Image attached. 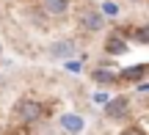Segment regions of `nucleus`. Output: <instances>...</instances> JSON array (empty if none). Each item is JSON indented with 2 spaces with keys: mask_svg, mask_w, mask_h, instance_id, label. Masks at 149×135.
<instances>
[{
  "mask_svg": "<svg viewBox=\"0 0 149 135\" xmlns=\"http://www.w3.org/2000/svg\"><path fill=\"white\" fill-rule=\"evenodd\" d=\"M14 113L19 116L22 121H39L42 113H44V108H42V102H36V99H19L17 108H14Z\"/></svg>",
  "mask_w": 149,
  "mask_h": 135,
  "instance_id": "nucleus-1",
  "label": "nucleus"
},
{
  "mask_svg": "<svg viewBox=\"0 0 149 135\" xmlns=\"http://www.w3.org/2000/svg\"><path fill=\"white\" fill-rule=\"evenodd\" d=\"M127 110H130V99L127 97H113V99H108V102H105V116H108V119H113V121L124 119Z\"/></svg>",
  "mask_w": 149,
  "mask_h": 135,
  "instance_id": "nucleus-2",
  "label": "nucleus"
},
{
  "mask_svg": "<svg viewBox=\"0 0 149 135\" xmlns=\"http://www.w3.org/2000/svg\"><path fill=\"white\" fill-rule=\"evenodd\" d=\"M61 127H64L66 132H80L83 130V119L74 116V113H66V116H61Z\"/></svg>",
  "mask_w": 149,
  "mask_h": 135,
  "instance_id": "nucleus-3",
  "label": "nucleus"
},
{
  "mask_svg": "<svg viewBox=\"0 0 149 135\" xmlns=\"http://www.w3.org/2000/svg\"><path fill=\"white\" fill-rule=\"evenodd\" d=\"M74 53V42H55L53 47H50V55L53 58H66V55Z\"/></svg>",
  "mask_w": 149,
  "mask_h": 135,
  "instance_id": "nucleus-4",
  "label": "nucleus"
},
{
  "mask_svg": "<svg viewBox=\"0 0 149 135\" xmlns=\"http://www.w3.org/2000/svg\"><path fill=\"white\" fill-rule=\"evenodd\" d=\"M105 53H111V55L127 53V42H122V39H108L105 42Z\"/></svg>",
  "mask_w": 149,
  "mask_h": 135,
  "instance_id": "nucleus-5",
  "label": "nucleus"
},
{
  "mask_svg": "<svg viewBox=\"0 0 149 135\" xmlns=\"http://www.w3.org/2000/svg\"><path fill=\"white\" fill-rule=\"evenodd\" d=\"M44 8H47L50 14H64V11L69 8V0H44Z\"/></svg>",
  "mask_w": 149,
  "mask_h": 135,
  "instance_id": "nucleus-6",
  "label": "nucleus"
},
{
  "mask_svg": "<svg viewBox=\"0 0 149 135\" xmlns=\"http://www.w3.org/2000/svg\"><path fill=\"white\" fill-rule=\"evenodd\" d=\"M80 25H83V30H100V28H102V19L97 14H86L83 19H80Z\"/></svg>",
  "mask_w": 149,
  "mask_h": 135,
  "instance_id": "nucleus-7",
  "label": "nucleus"
},
{
  "mask_svg": "<svg viewBox=\"0 0 149 135\" xmlns=\"http://www.w3.org/2000/svg\"><path fill=\"white\" fill-rule=\"evenodd\" d=\"M94 80H97V83H105V86H108V83L116 80V75H113V72H108V69H97V72H94Z\"/></svg>",
  "mask_w": 149,
  "mask_h": 135,
  "instance_id": "nucleus-8",
  "label": "nucleus"
},
{
  "mask_svg": "<svg viewBox=\"0 0 149 135\" xmlns=\"http://www.w3.org/2000/svg\"><path fill=\"white\" fill-rule=\"evenodd\" d=\"M144 72H146V66H135V69H124L122 75H124V77H130V80H135V77H141Z\"/></svg>",
  "mask_w": 149,
  "mask_h": 135,
  "instance_id": "nucleus-9",
  "label": "nucleus"
},
{
  "mask_svg": "<svg viewBox=\"0 0 149 135\" xmlns=\"http://www.w3.org/2000/svg\"><path fill=\"white\" fill-rule=\"evenodd\" d=\"M102 11H105L108 17H116V14H119V6H116V3H105V6H102Z\"/></svg>",
  "mask_w": 149,
  "mask_h": 135,
  "instance_id": "nucleus-10",
  "label": "nucleus"
},
{
  "mask_svg": "<svg viewBox=\"0 0 149 135\" xmlns=\"http://www.w3.org/2000/svg\"><path fill=\"white\" fill-rule=\"evenodd\" d=\"M135 39H138L141 44H146V42H149V33H146V28H138V33H135Z\"/></svg>",
  "mask_w": 149,
  "mask_h": 135,
  "instance_id": "nucleus-11",
  "label": "nucleus"
},
{
  "mask_svg": "<svg viewBox=\"0 0 149 135\" xmlns=\"http://www.w3.org/2000/svg\"><path fill=\"white\" fill-rule=\"evenodd\" d=\"M94 102H100V105H105V102H108V94H105V91H100V94H94Z\"/></svg>",
  "mask_w": 149,
  "mask_h": 135,
  "instance_id": "nucleus-12",
  "label": "nucleus"
},
{
  "mask_svg": "<svg viewBox=\"0 0 149 135\" xmlns=\"http://www.w3.org/2000/svg\"><path fill=\"white\" fill-rule=\"evenodd\" d=\"M122 135H144V130H138V127H130V130H124Z\"/></svg>",
  "mask_w": 149,
  "mask_h": 135,
  "instance_id": "nucleus-13",
  "label": "nucleus"
}]
</instances>
